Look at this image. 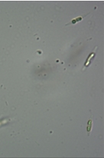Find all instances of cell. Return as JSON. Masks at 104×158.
I'll return each mask as SVG.
<instances>
[{
  "instance_id": "cell-1",
  "label": "cell",
  "mask_w": 104,
  "mask_h": 158,
  "mask_svg": "<svg viewBox=\"0 0 104 158\" xmlns=\"http://www.w3.org/2000/svg\"><path fill=\"white\" fill-rule=\"evenodd\" d=\"M97 46H96V47L94 48V50H93V51H91V52L89 54V55L87 56V59H86L85 62H84V65H83V71L85 69V68H88L90 65L91 64V62H93V59H94V57L96 56V51H97Z\"/></svg>"
},
{
  "instance_id": "cell-2",
  "label": "cell",
  "mask_w": 104,
  "mask_h": 158,
  "mask_svg": "<svg viewBox=\"0 0 104 158\" xmlns=\"http://www.w3.org/2000/svg\"><path fill=\"white\" fill-rule=\"evenodd\" d=\"M89 15V13L88 14H86V15H81V16H78V17L75 18V19H72L70 22H69L68 23H67V24H65V26H67V25H76L77 23L80 22H81L82 20H83V19L85 17H87V15Z\"/></svg>"
},
{
  "instance_id": "cell-3",
  "label": "cell",
  "mask_w": 104,
  "mask_h": 158,
  "mask_svg": "<svg viewBox=\"0 0 104 158\" xmlns=\"http://www.w3.org/2000/svg\"><path fill=\"white\" fill-rule=\"evenodd\" d=\"M92 128H93V120H92V118H90L88 120L87 124V131L88 135L90 134V132L91 130H92Z\"/></svg>"
}]
</instances>
